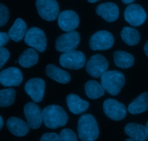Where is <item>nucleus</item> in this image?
Here are the masks:
<instances>
[{
	"instance_id": "26",
	"label": "nucleus",
	"mask_w": 148,
	"mask_h": 141,
	"mask_svg": "<svg viewBox=\"0 0 148 141\" xmlns=\"http://www.w3.org/2000/svg\"><path fill=\"white\" fill-rule=\"evenodd\" d=\"M121 36L129 46L136 45L140 41V35L138 31L130 27H124L121 33Z\"/></svg>"
},
{
	"instance_id": "31",
	"label": "nucleus",
	"mask_w": 148,
	"mask_h": 141,
	"mask_svg": "<svg viewBox=\"0 0 148 141\" xmlns=\"http://www.w3.org/2000/svg\"><path fill=\"white\" fill-rule=\"evenodd\" d=\"M40 141H61L60 135L55 132H47L41 138Z\"/></svg>"
},
{
	"instance_id": "34",
	"label": "nucleus",
	"mask_w": 148,
	"mask_h": 141,
	"mask_svg": "<svg viewBox=\"0 0 148 141\" xmlns=\"http://www.w3.org/2000/svg\"><path fill=\"white\" fill-rule=\"evenodd\" d=\"M121 1L124 4H131L133 2H134L135 0H121Z\"/></svg>"
},
{
	"instance_id": "35",
	"label": "nucleus",
	"mask_w": 148,
	"mask_h": 141,
	"mask_svg": "<svg viewBox=\"0 0 148 141\" xmlns=\"http://www.w3.org/2000/svg\"><path fill=\"white\" fill-rule=\"evenodd\" d=\"M3 125H4L3 119H2V116H0V129H1L2 128V127H3Z\"/></svg>"
},
{
	"instance_id": "38",
	"label": "nucleus",
	"mask_w": 148,
	"mask_h": 141,
	"mask_svg": "<svg viewBox=\"0 0 148 141\" xmlns=\"http://www.w3.org/2000/svg\"><path fill=\"white\" fill-rule=\"evenodd\" d=\"M146 127H147V129H148V122H147V124H146Z\"/></svg>"
},
{
	"instance_id": "21",
	"label": "nucleus",
	"mask_w": 148,
	"mask_h": 141,
	"mask_svg": "<svg viewBox=\"0 0 148 141\" xmlns=\"http://www.w3.org/2000/svg\"><path fill=\"white\" fill-rule=\"evenodd\" d=\"M27 31V25L23 20L18 18L8 32L10 38L15 42H19L25 37Z\"/></svg>"
},
{
	"instance_id": "15",
	"label": "nucleus",
	"mask_w": 148,
	"mask_h": 141,
	"mask_svg": "<svg viewBox=\"0 0 148 141\" xmlns=\"http://www.w3.org/2000/svg\"><path fill=\"white\" fill-rule=\"evenodd\" d=\"M23 81V74L17 67H9L0 72V83L6 87L18 86Z\"/></svg>"
},
{
	"instance_id": "14",
	"label": "nucleus",
	"mask_w": 148,
	"mask_h": 141,
	"mask_svg": "<svg viewBox=\"0 0 148 141\" xmlns=\"http://www.w3.org/2000/svg\"><path fill=\"white\" fill-rule=\"evenodd\" d=\"M58 22L62 31L65 32L73 31L79 25V15L73 10L62 11L58 15Z\"/></svg>"
},
{
	"instance_id": "33",
	"label": "nucleus",
	"mask_w": 148,
	"mask_h": 141,
	"mask_svg": "<svg viewBox=\"0 0 148 141\" xmlns=\"http://www.w3.org/2000/svg\"><path fill=\"white\" fill-rule=\"evenodd\" d=\"M144 51H145L147 56L148 57V41H147L146 44H145V46H144Z\"/></svg>"
},
{
	"instance_id": "4",
	"label": "nucleus",
	"mask_w": 148,
	"mask_h": 141,
	"mask_svg": "<svg viewBox=\"0 0 148 141\" xmlns=\"http://www.w3.org/2000/svg\"><path fill=\"white\" fill-rule=\"evenodd\" d=\"M60 64L67 69H82L86 64V57L80 51L72 50L63 52L60 57Z\"/></svg>"
},
{
	"instance_id": "1",
	"label": "nucleus",
	"mask_w": 148,
	"mask_h": 141,
	"mask_svg": "<svg viewBox=\"0 0 148 141\" xmlns=\"http://www.w3.org/2000/svg\"><path fill=\"white\" fill-rule=\"evenodd\" d=\"M42 117L45 126L50 129H57L65 126L68 121V116L61 106L49 105L42 110Z\"/></svg>"
},
{
	"instance_id": "17",
	"label": "nucleus",
	"mask_w": 148,
	"mask_h": 141,
	"mask_svg": "<svg viewBox=\"0 0 148 141\" xmlns=\"http://www.w3.org/2000/svg\"><path fill=\"white\" fill-rule=\"evenodd\" d=\"M125 133L135 141H146L148 139L147 127L136 123H129L124 128Z\"/></svg>"
},
{
	"instance_id": "8",
	"label": "nucleus",
	"mask_w": 148,
	"mask_h": 141,
	"mask_svg": "<svg viewBox=\"0 0 148 141\" xmlns=\"http://www.w3.org/2000/svg\"><path fill=\"white\" fill-rule=\"evenodd\" d=\"M114 44V37L107 31H99L95 33L89 40V46L94 51L107 50Z\"/></svg>"
},
{
	"instance_id": "6",
	"label": "nucleus",
	"mask_w": 148,
	"mask_h": 141,
	"mask_svg": "<svg viewBox=\"0 0 148 141\" xmlns=\"http://www.w3.org/2000/svg\"><path fill=\"white\" fill-rule=\"evenodd\" d=\"M38 13L47 21H53L60 14V7L56 0H36Z\"/></svg>"
},
{
	"instance_id": "16",
	"label": "nucleus",
	"mask_w": 148,
	"mask_h": 141,
	"mask_svg": "<svg viewBox=\"0 0 148 141\" xmlns=\"http://www.w3.org/2000/svg\"><path fill=\"white\" fill-rule=\"evenodd\" d=\"M96 13L108 22H114L119 16V7L113 2L102 3L97 7Z\"/></svg>"
},
{
	"instance_id": "22",
	"label": "nucleus",
	"mask_w": 148,
	"mask_h": 141,
	"mask_svg": "<svg viewBox=\"0 0 148 141\" xmlns=\"http://www.w3.org/2000/svg\"><path fill=\"white\" fill-rule=\"evenodd\" d=\"M148 109V93H143L135 99L128 107L132 114H138Z\"/></svg>"
},
{
	"instance_id": "13",
	"label": "nucleus",
	"mask_w": 148,
	"mask_h": 141,
	"mask_svg": "<svg viewBox=\"0 0 148 141\" xmlns=\"http://www.w3.org/2000/svg\"><path fill=\"white\" fill-rule=\"evenodd\" d=\"M125 20L132 26L142 25L147 19V14L142 6L136 4L129 5L124 12Z\"/></svg>"
},
{
	"instance_id": "3",
	"label": "nucleus",
	"mask_w": 148,
	"mask_h": 141,
	"mask_svg": "<svg viewBox=\"0 0 148 141\" xmlns=\"http://www.w3.org/2000/svg\"><path fill=\"white\" fill-rule=\"evenodd\" d=\"M101 85L112 96H116L125 85V77L117 70H107L101 76Z\"/></svg>"
},
{
	"instance_id": "29",
	"label": "nucleus",
	"mask_w": 148,
	"mask_h": 141,
	"mask_svg": "<svg viewBox=\"0 0 148 141\" xmlns=\"http://www.w3.org/2000/svg\"><path fill=\"white\" fill-rule=\"evenodd\" d=\"M9 10L5 5L0 4V27L6 25L9 20Z\"/></svg>"
},
{
	"instance_id": "24",
	"label": "nucleus",
	"mask_w": 148,
	"mask_h": 141,
	"mask_svg": "<svg viewBox=\"0 0 148 141\" xmlns=\"http://www.w3.org/2000/svg\"><path fill=\"white\" fill-rule=\"evenodd\" d=\"M114 62L116 66L123 69H127L134 65V59L130 54L123 51H116L113 54Z\"/></svg>"
},
{
	"instance_id": "10",
	"label": "nucleus",
	"mask_w": 148,
	"mask_h": 141,
	"mask_svg": "<svg viewBox=\"0 0 148 141\" xmlns=\"http://www.w3.org/2000/svg\"><path fill=\"white\" fill-rule=\"evenodd\" d=\"M109 63L101 54H95L91 57L86 65V70L89 75L95 78H99L108 70Z\"/></svg>"
},
{
	"instance_id": "19",
	"label": "nucleus",
	"mask_w": 148,
	"mask_h": 141,
	"mask_svg": "<svg viewBox=\"0 0 148 141\" xmlns=\"http://www.w3.org/2000/svg\"><path fill=\"white\" fill-rule=\"evenodd\" d=\"M7 127L11 133L18 137H23L29 132V126L26 122L18 117L12 116L8 119Z\"/></svg>"
},
{
	"instance_id": "20",
	"label": "nucleus",
	"mask_w": 148,
	"mask_h": 141,
	"mask_svg": "<svg viewBox=\"0 0 148 141\" xmlns=\"http://www.w3.org/2000/svg\"><path fill=\"white\" fill-rule=\"evenodd\" d=\"M46 74L49 78L60 83L66 84L71 80V75L66 71L49 64L46 67Z\"/></svg>"
},
{
	"instance_id": "2",
	"label": "nucleus",
	"mask_w": 148,
	"mask_h": 141,
	"mask_svg": "<svg viewBox=\"0 0 148 141\" xmlns=\"http://www.w3.org/2000/svg\"><path fill=\"white\" fill-rule=\"evenodd\" d=\"M78 133L81 140L95 141L99 137L97 122L92 114L82 115L78 122Z\"/></svg>"
},
{
	"instance_id": "7",
	"label": "nucleus",
	"mask_w": 148,
	"mask_h": 141,
	"mask_svg": "<svg viewBox=\"0 0 148 141\" xmlns=\"http://www.w3.org/2000/svg\"><path fill=\"white\" fill-rule=\"evenodd\" d=\"M81 37L77 31H71L60 35L55 42L56 50L60 52H66L75 50L80 44Z\"/></svg>"
},
{
	"instance_id": "25",
	"label": "nucleus",
	"mask_w": 148,
	"mask_h": 141,
	"mask_svg": "<svg viewBox=\"0 0 148 141\" xmlns=\"http://www.w3.org/2000/svg\"><path fill=\"white\" fill-rule=\"evenodd\" d=\"M84 89L86 96L92 99H99L105 94V89L103 87L95 80L88 81L85 84Z\"/></svg>"
},
{
	"instance_id": "12",
	"label": "nucleus",
	"mask_w": 148,
	"mask_h": 141,
	"mask_svg": "<svg viewBox=\"0 0 148 141\" xmlns=\"http://www.w3.org/2000/svg\"><path fill=\"white\" fill-rule=\"evenodd\" d=\"M24 114L27 120V124L30 128L38 129L43 122L42 111L40 107L34 102H29L24 106Z\"/></svg>"
},
{
	"instance_id": "9",
	"label": "nucleus",
	"mask_w": 148,
	"mask_h": 141,
	"mask_svg": "<svg viewBox=\"0 0 148 141\" xmlns=\"http://www.w3.org/2000/svg\"><path fill=\"white\" fill-rule=\"evenodd\" d=\"M103 110L110 119L120 121L126 116V108L123 104L113 99H108L104 101Z\"/></svg>"
},
{
	"instance_id": "32",
	"label": "nucleus",
	"mask_w": 148,
	"mask_h": 141,
	"mask_svg": "<svg viewBox=\"0 0 148 141\" xmlns=\"http://www.w3.org/2000/svg\"><path fill=\"white\" fill-rule=\"evenodd\" d=\"M10 37L8 33L5 32H0V47L6 45L9 42Z\"/></svg>"
},
{
	"instance_id": "30",
	"label": "nucleus",
	"mask_w": 148,
	"mask_h": 141,
	"mask_svg": "<svg viewBox=\"0 0 148 141\" xmlns=\"http://www.w3.org/2000/svg\"><path fill=\"white\" fill-rule=\"evenodd\" d=\"M10 57V52L5 48L0 47V69L3 67Z\"/></svg>"
},
{
	"instance_id": "5",
	"label": "nucleus",
	"mask_w": 148,
	"mask_h": 141,
	"mask_svg": "<svg viewBox=\"0 0 148 141\" xmlns=\"http://www.w3.org/2000/svg\"><path fill=\"white\" fill-rule=\"evenodd\" d=\"M24 41L25 44L39 52H44L47 49V38L45 32L36 27L28 30Z\"/></svg>"
},
{
	"instance_id": "18",
	"label": "nucleus",
	"mask_w": 148,
	"mask_h": 141,
	"mask_svg": "<svg viewBox=\"0 0 148 141\" xmlns=\"http://www.w3.org/2000/svg\"><path fill=\"white\" fill-rule=\"evenodd\" d=\"M67 105L72 113L80 114L84 113L89 108V104L86 101H84L76 94L71 93L67 96Z\"/></svg>"
},
{
	"instance_id": "37",
	"label": "nucleus",
	"mask_w": 148,
	"mask_h": 141,
	"mask_svg": "<svg viewBox=\"0 0 148 141\" xmlns=\"http://www.w3.org/2000/svg\"><path fill=\"white\" fill-rule=\"evenodd\" d=\"M125 141H135V140H134L132 139V138H129V139H126Z\"/></svg>"
},
{
	"instance_id": "36",
	"label": "nucleus",
	"mask_w": 148,
	"mask_h": 141,
	"mask_svg": "<svg viewBox=\"0 0 148 141\" xmlns=\"http://www.w3.org/2000/svg\"><path fill=\"white\" fill-rule=\"evenodd\" d=\"M87 1L89 2H90V3H95V2L99 1V0H87Z\"/></svg>"
},
{
	"instance_id": "23",
	"label": "nucleus",
	"mask_w": 148,
	"mask_h": 141,
	"mask_svg": "<svg viewBox=\"0 0 148 141\" xmlns=\"http://www.w3.org/2000/svg\"><path fill=\"white\" fill-rule=\"evenodd\" d=\"M39 55L34 49H27L21 54L18 59V63L25 68H29L38 62Z\"/></svg>"
},
{
	"instance_id": "11",
	"label": "nucleus",
	"mask_w": 148,
	"mask_h": 141,
	"mask_svg": "<svg viewBox=\"0 0 148 141\" xmlns=\"http://www.w3.org/2000/svg\"><path fill=\"white\" fill-rule=\"evenodd\" d=\"M25 91L34 102L39 103L43 100L45 91V82L42 78H32L25 83Z\"/></svg>"
},
{
	"instance_id": "28",
	"label": "nucleus",
	"mask_w": 148,
	"mask_h": 141,
	"mask_svg": "<svg viewBox=\"0 0 148 141\" xmlns=\"http://www.w3.org/2000/svg\"><path fill=\"white\" fill-rule=\"evenodd\" d=\"M61 141H78L76 133L71 129H64L60 133Z\"/></svg>"
},
{
	"instance_id": "27",
	"label": "nucleus",
	"mask_w": 148,
	"mask_h": 141,
	"mask_svg": "<svg viewBox=\"0 0 148 141\" xmlns=\"http://www.w3.org/2000/svg\"><path fill=\"white\" fill-rule=\"evenodd\" d=\"M15 93H16L13 88L0 90V107H7L13 104Z\"/></svg>"
}]
</instances>
